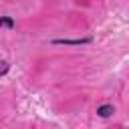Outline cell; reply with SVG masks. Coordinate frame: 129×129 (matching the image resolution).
Returning <instances> with one entry per match:
<instances>
[{
	"label": "cell",
	"mask_w": 129,
	"mask_h": 129,
	"mask_svg": "<svg viewBox=\"0 0 129 129\" xmlns=\"http://www.w3.org/2000/svg\"><path fill=\"white\" fill-rule=\"evenodd\" d=\"M8 71H10V64H8L4 58H0V77H2V75H6Z\"/></svg>",
	"instance_id": "4"
},
{
	"label": "cell",
	"mask_w": 129,
	"mask_h": 129,
	"mask_svg": "<svg viewBox=\"0 0 129 129\" xmlns=\"http://www.w3.org/2000/svg\"><path fill=\"white\" fill-rule=\"evenodd\" d=\"M0 28H8V30H14L16 28V22L12 16H0Z\"/></svg>",
	"instance_id": "3"
},
{
	"label": "cell",
	"mask_w": 129,
	"mask_h": 129,
	"mask_svg": "<svg viewBox=\"0 0 129 129\" xmlns=\"http://www.w3.org/2000/svg\"><path fill=\"white\" fill-rule=\"evenodd\" d=\"M89 42H93V38L91 36H87V38H56V40H52V44H73V46H81V44H89Z\"/></svg>",
	"instance_id": "1"
},
{
	"label": "cell",
	"mask_w": 129,
	"mask_h": 129,
	"mask_svg": "<svg viewBox=\"0 0 129 129\" xmlns=\"http://www.w3.org/2000/svg\"><path fill=\"white\" fill-rule=\"evenodd\" d=\"M113 113H115V107H113V105H109V103H107V105H101V107H97V115H99V117H103V119L111 117Z\"/></svg>",
	"instance_id": "2"
}]
</instances>
